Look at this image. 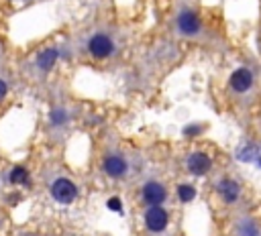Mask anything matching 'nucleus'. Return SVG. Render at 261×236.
<instances>
[{
  "label": "nucleus",
  "instance_id": "f257e3e1",
  "mask_svg": "<svg viewBox=\"0 0 261 236\" xmlns=\"http://www.w3.org/2000/svg\"><path fill=\"white\" fill-rule=\"evenodd\" d=\"M175 28L184 37H198L202 33V20H200V16L194 10L184 8L175 16Z\"/></svg>",
  "mask_w": 261,
  "mask_h": 236
},
{
  "label": "nucleus",
  "instance_id": "f03ea898",
  "mask_svg": "<svg viewBox=\"0 0 261 236\" xmlns=\"http://www.w3.org/2000/svg\"><path fill=\"white\" fill-rule=\"evenodd\" d=\"M51 195L55 201L59 203H71L75 197H77V187L71 179L67 177H57L53 183H51Z\"/></svg>",
  "mask_w": 261,
  "mask_h": 236
},
{
  "label": "nucleus",
  "instance_id": "7ed1b4c3",
  "mask_svg": "<svg viewBox=\"0 0 261 236\" xmlns=\"http://www.w3.org/2000/svg\"><path fill=\"white\" fill-rule=\"evenodd\" d=\"M169 224V214L167 210H163L161 205H149V210L145 212V226L147 230H151L153 234H159L167 228Z\"/></svg>",
  "mask_w": 261,
  "mask_h": 236
},
{
  "label": "nucleus",
  "instance_id": "20e7f679",
  "mask_svg": "<svg viewBox=\"0 0 261 236\" xmlns=\"http://www.w3.org/2000/svg\"><path fill=\"white\" fill-rule=\"evenodd\" d=\"M88 51H90V55H94V57H98V59H104V57L112 55L114 43H112L110 35H106V33H96V35H92L90 41H88Z\"/></svg>",
  "mask_w": 261,
  "mask_h": 236
},
{
  "label": "nucleus",
  "instance_id": "39448f33",
  "mask_svg": "<svg viewBox=\"0 0 261 236\" xmlns=\"http://www.w3.org/2000/svg\"><path fill=\"white\" fill-rule=\"evenodd\" d=\"M228 85H230V90L237 92V94L249 92V90L253 87V71H251L249 67H239V69H234L232 75H230V79H228Z\"/></svg>",
  "mask_w": 261,
  "mask_h": 236
},
{
  "label": "nucleus",
  "instance_id": "423d86ee",
  "mask_svg": "<svg viewBox=\"0 0 261 236\" xmlns=\"http://www.w3.org/2000/svg\"><path fill=\"white\" fill-rule=\"evenodd\" d=\"M143 201L149 203V205H161L165 199H167V189L159 183V181H147L143 185Z\"/></svg>",
  "mask_w": 261,
  "mask_h": 236
},
{
  "label": "nucleus",
  "instance_id": "0eeeda50",
  "mask_svg": "<svg viewBox=\"0 0 261 236\" xmlns=\"http://www.w3.org/2000/svg\"><path fill=\"white\" fill-rule=\"evenodd\" d=\"M186 167H188V171H190L192 175L202 177V175H206V173L210 171V167H212V159H210L206 153L196 151V153H192V155L188 157Z\"/></svg>",
  "mask_w": 261,
  "mask_h": 236
},
{
  "label": "nucleus",
  "instance_id": "6e6552de",
  "mask_svg": "<svg viewBox=\"0 0 261 236\" xmlns=\"http://www.w3.org/2000/svg\"><path fill=\"white\" fill-rule=\"evenodd\" d=\"M102 169H104V173H106L108 177L118 179V177H122V175L128 171V163H126L120 155H108V157L104 159V163H102Z\"/></svg>",
  "mask_w": 261,
  "mask_h": 236
},
{
  "label": "nucleus",
  "instance_id": "1a4fd4ad",
  "mask_svg": "<svg viewBox=\"0 0 261 236\" xmlns=\"http://www.w3.org/2000/svg\"><path fill=\"white\" fill-rule=\"evenodd\" d=\"M216 189H218V195L222 197V201H226V203H234L239 199V195H241L239 183L234 179H230V177L220 179L218 185H216Z\"/></svg>",
  "mask_w": 261,
  "mask_h": 236
},
{
  "label": "nucleus",
  "instance_id": "9d476101",
  "mask_svg": "<svg viewBox=\"0 0 261 236\" xmlns=\"http://www.w3.org/2000/svg\"><path fill=\"white\" fill-rule=\"evenodd\" d=\"M55 61H57V51H55V49H45V51H41L39 57H37V65H39V69H43V71L53 69Z\"/></svg>",
  "mask_w": 261,
  "mask_h": 236
},
{
  "label": "nucleus",
  "instance_id": "9b49d317",
  "mask_svg": "<svg viewBox=\"0 0 261 236\" xmlns=\"http://www.w3.org/2000/svg\"><path fill=\"white\" fill-rule=\"evenodd\" d=\"M237 236H261V230H259V226H257L253 220L245 218V220H241V224L237 226Z\"/></svg>",
  "mask_w": 261,
  "mask_h": 236
},
{
  "label": "nucleus",
  "instance_id": "f8f14e48",
  "mask_svg": "<svg viewBox=\"0 0 261 236\" xmlns=\"http://www.w3.org/2000/svg\"><path fill=\"white\" fill-rule=\"evenodd\" d=\"M177 197H179L184 203L192 201V199L196 197V187L190 185V183H179V187H177Z\"/></svg>",
  "mask_w": 261,
  "mask_h": 236
},
{
  "label": "nucleus",
  "instance_id": "ddd939ff",
  "mask_svg": "<svg viewBox=\"0 0 261 236\" xmlns=\"http://www.w3.org/2000/svg\"><path fill=\"white\" fill-rule=\"evenodd\" d=\"M27 177H29V173H27L24 167H14L10 171V183H24Z\"/></svg>",
  "mask_w": 261,
  "mask_h": 236
},
{
  "label": "nucleus",
  "instance_id": "4468645a",
  "mask_svg": "<svg viewBox=\"0 0 261 236\" xmlns=\"http://www.w3.org/2000/svg\"><path fill=\"white\" fill-rule=\"evenodd\" d=\"M65 120H67V114L63 110H53L51 112V122L53 124H63Z\"/></svg>",
  "mask_w": 261,
  "mask_h": 236
},
{
  "label": "nucleus",
  "instance_id": "2eb2a0df",
  "mask_svg": "<svg viewBox=\"0 0 261 236\" xmlns=\"http://www.w3.org/2000/svg\"><path fill=\"white\" fill-rule=\"evenodd\" d=\"M202 130V126H196V124H192V126H188L186 130H184V134L186 136H198V132Z\"/></svg>",
  "mask_w": 261,
  "mask_h": 236
},
{
  "label": "nucleus",
  "instance_id": "dca6fc26",
  "mask_svg": "<svg viewBox=\"0 0 261 236\" xmlns=\"http://www.w3.org/2000/svg\"><path fill=\"white\" fill-rule=\"evenodd\" d=\"M108 208H110V210H114V212H120V210H122L120 199H118V197H110V199H108Z\"/></svg>",
  "mask_w": 261,
  "mask_h": 236
},
{
  "label": "nucleus",
  "instance_id": "f3484780",
  "mask_svg": "<svg viewBox=\"0 0 261 236\" xmlns=\"http://www.w3.org/2000/svg\"><path fill=\"white\" fill-rule=\"evenodd\" d=\"M6 92H8V83H6L4 79H0V100H4Z\"/></svg>",
  "mask_w": 261,
  "mask_h": 236
}]
</instances>
